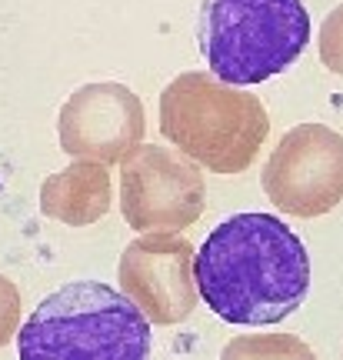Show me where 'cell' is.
<instances>
[{
    "label": "cell",
    "instance_id": "6da1fadb",
    "mask_svg": "<svg viewBox=\"0 0 343 360\" xmlns=\"http://www.w3.org/2000/svg\"><path fill=\"white\" fill-rule=\"evenodd\" d=\"M197 294L233 327H270L306 300L310 257L287 220L237 214L207 233L193 257Z\"/></svg>",
    "mask_w": 343,
    "mask_h": 360
},
{
    "label": "cell",
    "instance_id": "7a4b0ae2",
    "mask_svg": "<svg viewBox=\"0 0 343 360\" xmlns=\"http://www.w3.org/2000/svg\"><path fill=\"white\" fill-rule=\"evenodd\" d=\"M17 337V360H150V321L101 281H74L40 300Z\"/></svg>",
    "mask_w": 343,
    "mask_h": 360
},
{
    "label": "cell",
    "instance_id": "3957f363",
    "mask_svg": "<svg viewBox=\"0 0 343 360\" xmlns=\"http://www.w3.org/2000/svg\"><path fill=\"white\" fill-rule=\"evenodd\" d=\"M160 134L193 164L214 174H240L267 141L270 114L250 90L187 70L160 94Z\"/></svg>",
    "mask_w": 343,
    "mask_h": 360
},
{
    "label": "cell",
    "instance_id": "277c9868",
    "mask_svg": "<svg viewBox=\"0 0 343 360\" xmlns=\"http://www.w3.org/2000/svg\"><path fill=\"white\" fill-rule=\"evenodd\" d=\"M200 53L216 80L254 87L283 74L310 44L304 0H204Z\"/></svg>",
    "mask_w": 343,
    "mask_h": 360
},
{
    "label": "cell",
    "instance_id": "5b68a950",
    "mask_svg": "<svg viewBox=\"0 0 343 360\" xmlns=\"http://www.w3.org/2000/svg\"><path fill=\"white\" fill-rule=\"evenodd\" d=\"M120 210L140 233H180L207 204L200 167L160 143H140L120 160Z\"/></svg>",
    "mask_w": 343,
    "mask_h": 360
},
{
    "label": "cell",
    "instance_id": "8992f818",
    "mask_svg": "<svg viewBox=\"0 0 343 360\" xmlns=\"http://www.w3.org/2000/svg\"><path fill=\"white\" fill-rule=\"evenodd\" d=\"M270 204L293 217L330 214L343 200V134L323 124H297L264 167Z\"/></svg>",
    "mask_w": 343,
    "mask_h": 360
},
{
    "label": "cell",
    "instance_id": "52a82bcc",
    "mask_svg": "<svg viewBox=\"0 0 343 360\" xmlns=\"http://www.w3.org/2000/svg\"><path fill=\"white\" fill-rule=\"evenodd\" d=\"M193 257V244L180 233H143L130 240L117 267L124 297L157 327L187 321L200 300Z\"/></svg>",
    "mask_w": 343,
    "mask_h": 360
},
{
    "label": "cell",
    "instance_id": "ba28073f",
    "mask_svg": "<svg viewBox=\"0 0 343 360\" xmlns=\"http://www.w3.org/2000/svg\"><path fill=\"white\" fill-rule=\"evenodd\" d=\"M143 103L130 87L103 80L77 87L60 107L57 134L70 157H87L101 164H120L143 141Z\"/></svg>",
    "mask_w": 343,
    "mask_h": 360
},
{
    "label": "cell",
    "instance_id": "9c48e42d",
    "mask_svg": "<svg viewBox=\"0 0 343 360\" xmlns=\"http://www.w3.org/2000/svg\"><path fill=\"white\" fill-rule=\"evenodd\" d=\"M114 184L107 164L74 157V164L40 184V210L67 227H90L110 210Z\"/></svg>",
    "mask_w": 343,
    "mask_h": 360
},
{
    "label": "cell",
    "instance_id": "30bf717a",
    "mask_svg": "<svg viewBox=\"0 0 343 360\" xmlns=\"http://www.w3.org/2000/svg\"><path fill=\"white\" fill-rule=\"evenodd\" d=\"M220 360H317V354L293 334H240L227 340Z\"/></svg>",
    "mask_w": 343,
    "mask_h": 360
},
{
    "label": "cell",
    "instance_id": "8fae6325",
    "mask_svg": "<svg viewBox=\"0 0 343 360\" xmlns=\"http://www.w3.org/2000/svg\"><path fill=\"white\" fill-rule=\"evenodd\" d=\"M320 60L327 70L343 77V4L320 24Z\"/></svg>",
    "mask_w": 343,
    "mask_h": 360
},
{
    "label": "cell",
    "instance_id": "7c38bea8",
    "mask_svg": "<svg viewBox=\"0 0 343 360\" xmlns=\"http://www.w3.org/2000/svg\"><path fill=\"white\" fill-rule=\"evenodd\" d=\"M20 327V290L0 277V347H7Z\"/></svg>",
    "mask_w": 343,
    "mask_h": 360
}]
</instances>
